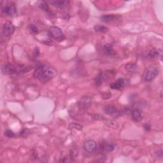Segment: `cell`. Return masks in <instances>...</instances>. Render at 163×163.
Masks as SVG:
<instances>
[{"mask_svg":"<svg viewBox=\"0 0 163 163\" xmlns=\"http://www.w3.org/2000/svg\"><path fill=\"white\" fill-rule=\"evenodd\" d=\"M159 73L157 68L150 66L146 69L144 75V80L146 82H151L156 78Z\"/></svg>","mask_w":163,"mask_h":163,"instance_id":"5","label":"cell"},{"mask_svg":"<svg viewBox=\"0 0 163 163\" xmlns=\"http://www.w3.org/2000/svg\"><path fill=\"white\" fill-rule=\"evenodd\" d=\"M49 35L54 40L59 42H63L65 39V36L63 31L57 26H51L49 29Z\"/></svg>","mask_w":163,"mask_h":163,"instance_id":"3","label":"cell"},{"mask_svg":"<svg viewBox=\"0 0 163 163\" xmlns=\"http://www.w3.org/2000/svg\"><path fill=\"white\" fill-rule=\"evenodd\" d=\"M149 57L152 58L154 57H160L161 59H162V50L161 49H152L149 54Z\"/></svg>","mask_w":163,"mask_h":163,"instance_id":"14","label":"cell"},{"mask_svg":"<svg viewBox=\"0 0 163 163\" xmlns=\"http://www.w3.org/2000/svg\"><path fill=\"white\" fill-rule=\"evenodd\" d=\"M29 31H30L31 33L32 34H34V35H36L38 33V32H39L38 28L35 24L29 25Z\"/></svg>","mask_w":163,"mask_h":163,"instance_id":"18","label":"cell"},{"mask_svg":"<svg viewBox=\"0 0 163 163\" xmlns=\"http://www.w3.org/2000/svg\"><path fill=\"white\" fill-rule=\"evenodd\" d=\"M49 3L57 9H64L68 5L69 2L66 0H52L49 1Z\"/></svg>","mask_w":163,"mask_h":163,"instance_id":"9","label":"cell"},{"mask_svg":"<svg viewBox=\"0 0 163 163\" xmlns=\"http://www.w3.org/2000/svg\"><path fill=\"white\" fill-rule=\"evenodd\" d=\"M103 52L106 56H113L115 54V51L113 47L110 43L105 45V46H103Z\"/></svg>","mask_w":163,"mask_h":163,"instance_id":"12","label":"cell"},{"mask_svg":"<svg viewBox=\"0 0 163 163\" xmlns=\"http://www.w3.org/2000/svg\"><path fill=\"white\" fill-rule=\"evenodd\" d=\"M97 148V144L94 140L92 139H89L85 141L83 144V150L88 153L94 152Z\"/></svg>","mask_w":163,"mask_h":163,"instance_id":"6","label":"cell"},{"mask_svg":"<svg viewBox=\"0 0 163 163\" xmlns=\"http://www.w3.org/2000/svg\"><path fill=\"white\" fill-rule=\"evenodd\" d=\"M126 69L128 72H133L136 70V69L137 68V65L136 64H133V63H129L126 65L125 67Z\"/></svg>","mask_w":163,"mask_h":163,"instance_id":"17","label":"cell"},{"mask_svg":"<svg viewBox=\"0 0 163 163\" xmlns=\"http://www.w3.org/2000/svg\"><path fill=\"white\" fill-rule=\"evenodd\" d=\"M15 31V26L11 22H5L3 26L2 33L4 36L8 37L11 36Z\"/></svg>","mask_w":163,"mask_h":163,"instance_id":"7","label":"cell"},{"mask_svg":"<svg viewBox=\"0 0 163 163\" xmlns=\"http://www.w3.org/2000/svg\"><path fill=\"white\" fill-rule=\"evenodd\" d=\"M104 112L108 115H117L119 112L117 108L115 106H112V105H108L106 106L104 108Z\"/></svg>","mask_w":163,"mask_h":163,"instance_id":"13","label":"cell"},{"mask_svg":"<svg viewBox=\"0 0 163 163\" xmlns=\"http://www.w3.org/2000/svg\"><path fill=\"white\" fill-rule=\"evenodd\" d=\"M39 6L40 9L46 12H50V8L48 3L45 2H40Z\"/></svg>","mask_w":163,"mask_h":163,"instance_id":"16","label":"cell"},{"mask_svg":"<svg viewBox=\"0 0 163 163\" xmlns=\"http://www.w3.org/2000/svg\"><path fill=\"white\" fill-rule=\"evenodd\" d=\"M144 129L147 132H149L150 129H151V126L149 124H146L144 126Z\"/></svg>","mask_w":163,"mask_h":163,"instance_id":"24","label":"cell"},{"mask_svg":"<svg viewBox=\"0 0 163 163\" xmlns=\"http://www.w3.org/2000/svg\"><path fill=\"white\" fill-rule=\"evenodd\" d=\"M131 116H132V119H133L136 122H140L143 119L142 111L139 109H138V108L135 109L133 112H132Z\"/></svg>","mask_w":163,"mask_h":163,"instance_id":"10","label":"cell"},{"mask_svg":"<svg viewBox=\"0 0 163 163\" xmlns=\"http://www.w3.org/2000/svg\"><path fill=\"white\" fill-rule=\"evenodd\" d=\"M5 135L8 138H13L15 136V133L10 129L6 130V131L5 132Z\"/></svg>","mask_w":163,"mask_h":163,"instance_id":"22","label":"cell"},{"mask_svg":"<svg viewBox=\"0 0 163 163\" xmlns=\"http://www.w3.org/2000/svg\"><path fill=\"white\" fill-rule=\"evenodd\" d=\"M121 18V16L118 15H104L100 17L101 20L105 23H112L117 21Z\"/></svg>","mask_w":163,"mask_h":163,"instance_id":"8","label":"cell"},{"mask_svg":"<svg viewBox=\"0 0 163 163\" xmlns=\"http://www.w3.org/2000/svg\"><path fill=\"white\" fill-rule=\"evenodd\" d=\"M103 147L106 152H112L115 149V146L113 144H106Z\"/></svg>","mask_w":163,"mask_h":163,"instance_id":"20","label":"cell"},{"mask_svg":"<svg viewBox=\"0 0 163 163\" xmlns=\"http://www.w3.org/2000/svg\"><path fill=\"white\" fill-rule=\"evenodd\" d=\"M29 70L27 66L23 65H13L6 64L2 66V72L4 75H17L21 73H24Z\"/></svg>","mask_w":163,"mask_h":163,"instance_id":"2","label":"cell"},{"mask_svg":"<svg viewBox=\"0 0 163 163\" xmlns=\"http://www.w3.org/2000/svg\"><path fill=\"white\" fill-rule=\"evenodd\" d=\"M70 154H71V157H75L76 156H77V155H78V149H77V147H75V148H73L70 152Z\"/></svg>","mask_w":163,"mask_h":163,"instance_id":"23","label":"cell"},{"mask_svg":"<svg viewBox=\"0 0 163 163\" xmlns=\"http://www.w3.org/2000/svg\"><path fill=\"white\" fill-rule=\"evenodd\" d=\"M126 84V80L123 79H119L115 82L112 83L110 85V88L112 89L119 90L122 89Z\"/></svg>","mask_w":163,"mask_h":163,"instance_id":"11","label":"cell"},{"mask_svg":"<svg viewBox=\"0 0 163 163\" xmlns=\"http://www.w3.org/2000/svg\"><path fill=\"white\" fill-rule=\"evenodd\" d=\"M57 74L53 67L45 64L38 65L34 72V76L41 82H49L52 80Z\"/></svg>","mask_w":163,"mask_h":163,"instance_id":"1","label":"cell"},{"mask_svg":"<svg viewBox=\"0 0 163 163\" xmlns=\"http://www.w3.org/2000/svg\"><path fill=\"white\" fill-rule=\"evenodd\" d=\"M94 30L96 31V32H98V33H107L108 31H109V29L105 26L98 24V25H96L94 26Z\"/></svg>","mask_w":163,"mask_h":163,"instance_id":"15","label":"cell"},{"mask_svg":"<svg viewBox=\"0 0 163 163\" xmlns=\"http://www.w3.org/2000/svg\"><path fill=\"white\" fill-rule=\"evenodd\" d=\"M16 6L12 2H9L2 5L1 7L2 13L7 16H12L16 13Z\"/></svg>","mask_w":163,"mask_h":163,"instance_id":"4","label":"cell"},{"mask_svg":"<svg viewBox=\"0 0 163 163\" xmlns=\"http://www.w3.org/2000/svg\"><path fill=\"white\" fill-rule=\"evenodd\" d=\"M102 78H103V73L101 72L97 76L96 80V85H98V86H99V85H101V84L102 83Z\"/></svg>","mask_w":163,"mask_h":163,"instance_id":"21","label":"cell"},{"mask_svg":"<svg viewBox=\"0 0 163 163\" xmlns=\"http://www.w3.org/2000/svg\"><path fill=\"white\" fill-rule=\"evenodd\" d=\"M82 126L81 124H76V123H72L70 124L69 126V128L70 129H78V130H81L82 129Z\"/></svg>","mask_w":163,"mask_h":163,"instance_id":"19","label":"cell"}]
</instances>
